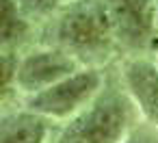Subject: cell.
Returning a JSON list of instances; mask_svg holds the SVG:
<instances>
[{"instance_id": "cell-11", "label": "cell", "mask_w": 158, "mask_h": 143, "mask_svg": "<svg viewBox=\"0 0 158 143\" xmlns=\"http://www.w3.org/2000/svg\"><path fill=\"white\" fill-rule=\"evenodd\" d=\"M121 143H158V130L147 124H136Z\"/></svg>"}, {"instance_id": "cell-8", "label": "cell", "mask_w": 158, "mask_h": 143, "mask_svg": "<svg viewBox=\"0 0 158 143\" xmlns=\"http://www.w3.org/2000/svg\"><path fill=\"white\" fill-rule=\"evenodd\" d=\"M31 37V20L22 13L15 0H2L0 13V46L2 50L18 52V48Z\"/></svg>"}, {"instance_id": "cell-6", "label": "cell", "mask_w": 158, "mask_h": 143, "mask_svg": "<svg viewBox=\"0 0 158 143\" xmlns=\"http://www.w3.org/2000/svg\"><path fill=\"white\" fill-rule=\"evenodd\" d=\"M119 80L143 124L158 130V65L143 54L130 57L119 67Z\"/></svg>"}, {"instance_id": "cell-5", "label": "cell", "mask_w": 158, "mask_h": 143, "mask_svg": "<svg viewBox=\"0 0 158 143\" xmlns=\"http://www.w3.org/2000/svg\"><path fill=\"white\" fill-rule=\"evenodd\" d=\"M82 65L69 57L67 52L52 48V46H39L28 50L18 61V76H15V93H24L26 98L52 87L54 82L72 76Z\"/></svg>"}, {"instance_id": "cell-4", "label": "cell", "mask_w": 158, "mask_h": 143, "mask_svg": "<svg viewBox=\"0 0 158 143\" xmlns=\"http://www.w3.org/2000/svg\"><path fill=\"white\" fill-rule=\"evenodd\" d=\"M110 18L117 46L134 57L158 44L156 0H102Z\"/></svg>"}, {"instance_id": "cell-12", "label": "cell", "mask_w": 158, "mask_h": 143, "mask_svg": "<svg viewBox=\"0 0 158 143\" xmlns=\"http://www.w3.org/2000/svg\"><path fill=\"white\" fill-rule=\"evenodd\" d=\"M154 52H156V57H154V61H156V65H158V44L154 46Z\"/></svg>"}, {"instance_id": "cell-1", "label": "cell", "mask_w": 158, "mask_h": 143, "mask_svg": "<svg viewBox=\"0 0 158 143\" xmlns=\"http://www.w3.org/2000/svg\"><path fill=\"white\" fill-rule=\"evenodd\" d=\"M44 46L67 52L82 67H100L119 48L102 0H69L46 22Z\"/></svg>"}, {"instance_id": "cell-9", "label": "cell", "mask_w": 158, "mask_h": 143, "mask_svg": "<svg viewBox=\"0 0 158 143\" xmlns=\"http://www.w3.org/2000/svg\"><path fill=\"white\" fill-rule=\"evenodd\" d=\"M69 0H15V5L22 9V13L33 22L50 20L56 11H61Z\"/></svg>"}, {"instance_id": "cell-13", "label": "cell", "mask_w": 158, "mask_h": 143, "mask_svg": "<svg viewBox=\"0 0 158 143\" xmlns=\"http://www.w3.org/2000/svg\"><path fill=\"white\" fill-rule=\"evenodd\" d=\"M156 9H158V0H156Z\"/></svg>"}, {"instance_id": "cell-3", "label": "cell", "mask_w": 158, "mask_h": 143, "mask_svg": "<svg viewBox=\"0 0 158 143\" xmlns=\"http://www.w3.org/2000/svg\"><path fill=\"white\" fill-rule=\"evenodd\" d=\"M106 74L100 67H80L72 76L54 82L52 87L24 98V108L46 117L48 121H67L87 108L102 91Z\"/></svg>"}, {"instance_id": "cell-2", "label": "cell", "mask_w": 158, "mask_h": 143, "mask_svg": "<svg viewBox=\"0 0 158 143\" xmlns=\"http://www.w3.org/2000/svg\"><path fill=\"white\" fill-rule=\"evenodd\" d=\"M134 126L136 108L121 80L106 76L95 100L54 130L48 143H121Z\"/></svg>"}, {"instance_id": "cell-7", "label": "cell", "mask_w": 158, "mask_h": 143, "mask_svg": "<svg viewBox=\"0 0 158 143\" xmlns=\"http://www.w3.org/2000/svg\"><path fill=\"white\" fill-rule=\"evenodd\" d=\"M50 124L28 108L5 113L0 121V143H48L52 134Z\"/></svg>"}, {"instance_id": "cell-10", "label": "cell", "mask_w": 158, "mask_h": 143, "mask_svg": "<svg viewBox=\"0 0 158 143\" xmlns=\"http://www.w3.org/2000/svg\"><path fill=\"white\" fill-rule=\"evenodd\" d=\"M18 52H11V50H2V85H0V93H2V100L9 98L11 91H15V76H18Z\"/></svg>"}]
</instances>
